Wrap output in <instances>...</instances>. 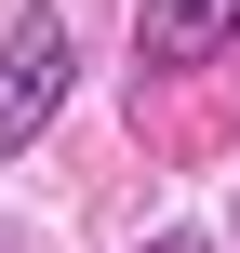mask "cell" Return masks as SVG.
I'll use <instances>...</instances> for the list:
<instances>
[{
    "mask_svg": "<svg viewBox=\"0 0 240 253\" xmlns=\"http://www.w3.org/2000/svg\"><path fill=\"white\" fill-rule=\"evenodd\" d=\"M67 80H80V27H67V0H27L0 27V160L40 147V120L67 107Z\"/></svg>",
    "mask_w": 240,
    "mask_h": 253,
    "instance_id": "1",
    "label": "cell"
},
{
    "mask_svg": "<svg viewBox=\"0 0 240 253\" xmlns=\"http://www.w3.org/2000/svg\"><path fill=\"white\" fill-rule=\"evenodd\" d=\"M147 253H214V240H200V227H160V240H147Z\"/></svg>",
    "mask_w": 240,
    "mask_h": 253,
    "instance_id": "3",
    "label": "cell"
},
{
    "mask_svg": "<svg viewBox=\"0 0 240 253\" xmlns=\"http://www.w3.org/2000/svg\"><path fill=\"white\" fill-rule=\"evenodd\" d=\"M240 40V0H147L134 13V67H214Z\"/></svg>",
    "mask_w": 240,
    "mask_h": 253,
    "instance_id": "2",
    "label": "cell"
}]
</instances>
